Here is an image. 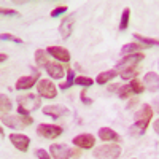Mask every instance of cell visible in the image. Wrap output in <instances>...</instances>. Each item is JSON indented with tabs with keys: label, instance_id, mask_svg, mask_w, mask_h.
<instances>
[{
	"label": "cell",
	"instance_id": "1",
	"mask_svg": "<svg viewBox=\"0 0 159 159\" xmlns=\"http://www.w3.org/2000/svg\"><path fill=\"white\" fill-rule=\"evenodd\" d=\"M42 107V99L35 94H24L18 96V113L29 116L30 111H35L37 108Z\"/></svg>",
	"mask_w": 159,
	"mask_h": 159
},
{
	"label": "cell",
	"instance_id": "2",
	"mask_svg": "<svg viewBox=\"0 0 159 159\" xmlns=\"http://www.w3.org/2000/svg\"><path fill=\"white\" fill-rule=\"evenodd\" d=\"M119 156H121V147L118 143L102 145L92 150V157L96 159H118Z\"/></svg>",
	"mask_w": 159,
	"mask_h": 159
},
{
	"label": "cell",
	"instance_id": "3",
	"mask_svg": "<svg viewBox=\"0 0 159 159\" xmlns=\"http://www.w3.org/2000/svg\"><path fill=\"white\" fill-rule=\"evenodd\" d=\"M2 123L3 126L7 127H11V129H25L27 126H30L34 123V119L30 116H24V115H8V116H2Z\"/></svg>",
	"mask_w": 159,
	"mask_h": 159
},
{
	"label": "cell",
	"instance_id": "4",
	"mask_svg": "<svg viewBox=\"0 0 159 159\" xmlns=\"http://www.w3.org/2000/svg\"><path fill=\"white\" fill-rule=\"evenodd\" d=\"M37 91H38V96H42L45 99H54L57 96V88L56 84L51 81V80H40L37 83Z\"/></svg>",
	"mask_w": 159,
	"mask_h": 159
},
{
	"label": "cell",
	"instance_id": "5",
	"mask_svg": "<svg viewBox=\"0 0 159 159\" xmlns=\"http://www.w3.org/2000/svg\"><path fill=\"white\" fill-rule=\"evenodd\" d=\"M62 132H64V129L56 124H40L37 127V134L45 139H57Z\"/></svg>",
	"mask_w": 159,
	"mask_h": 159
},
{
	"label": "cell",
	"instance_id": "6",
	"mask_svg": "<svg viewBox=\"0 0 159 159\" xmlns=\"http://www.w3.org/2000/svg\"><path fill=\"white\" fill-rule=\"evenodd\" d=\"M40 81V70L34 69V72L27 76H21L16 81V89L18 91H24V89H30L34 84H37Z\"/></svg>",
	"mask_w": 159,
	"mask_h": 159
},
{
	"label": "cell",
	"instance_id": "7",
	"mask_svg": "<svg viewBox=\"0 0 159 159\" xmlns=\"http://www.w3.org/2000/svg\"><path fill=\"white\" fill-rule=\"evenodd\" d=\"M49 153H51L52 159H69L73 154V151L65 143H54V145H51Z\"/></svg>",
	"mask_w": 159,
	"mask_h": 159
},
{
	"label": "cell",
	"instance_id": "8",
	"mask_svg": "<svg viewBox=\"0 0 159 159\" xmlns=\"http://www.w3.org/2000/svg\"><path fill=\"white\" fill-rule=\"evenodd\" d=\"M73 145L83 150H91L96 147V137L92 134H80L73 137Z\"/></svg>",
	"mask_w": 159,
	"mask_h": 159
},
{
	"label": "cell",
	"instance_id": "9",
	"mask_svg": "<svg viewBox=\"0 0 159 159\" xmlns=\"http://www.w3.org/2000/svg\"><path fill=\"white\" fill-rule=\"evenodd\" d=\"M143 52H134V54H127L124 57H121V61L118 62V67L124 70V69H130V67H137V64L143 59Z\"/></svg>",
	"mask_w": 159,
	"mask_h": 159
},
{
	"label": "cell",
	"instance_id": "10",
	"mask_svg": "<svg viewBox=\"0 0 159 159\" xmlns=\"http://www.w3.org/2000/svg\"><path fill=\"white\" fill-rule=\"evenodd\" d=\"M143 86L150 92H159V75L154 72H148L143 76Z\"/></svg>",
	"mask_w": 159,
	"mask_h": 159
},
{
	"label": "cell",
	"instance_id": "11",
	"mask_svg": "<svg viewBox=\"0 0 159 159\" xmlns=\"http://www.w3.org/2000/svg\"><path fill=\"white\" fill-rule=\"evenodd\" d=\"M43 115L57 119V118H62V116H67L69 108H65L64 105H46V107L43 108Z\"/></svg>",
	"mask_w": 159,
	"mask_h": 159
},
{
	"label": "cell",
	"instance_id": "12",
	"mask_svg": "<svg viewBox=\"0 0 159 159\" xmlns=\"http://www.w3.org/2000/svg\"><path fill=\"white\" fill-rule=\"evenodd\" d=\"M10 142L13 143V147H16L19 151H27L29 145H30V139L24 134H11Z\"/></svg>",
	"mask_w": 159,
	"mask_h": 159
},
{
	"label": "cell",
	"instance_id": "13",
	"mask_svg": "<svg viewBox=\"0 0 159 159\" xmlns=\"http://www.w3.org/2000/svg\"><path fill=\"white\" fill-rule=\"evenodd\" d=\"M73 24H75V15H70V16H65L59 25V32H61V37L64 40H67L70 35H72V30H73Z\"/></svg>",
	"mask_w": 159,
	"mask_h": 159
},
{
	"label": "cell",
	"instance_id": "14",
	"mask_svg": "<svg viewBox=\"0 0 159 159\" xmlns=\"http://www.w3.org/2000/svg\"><path fill=\"white\" fill-rule=\"evenodd\" d=\"M46 51H48V54H51L56 61H61V62H69L70 61V51L62 48V46H49Z\"/></svg>",
	"mask_w": 159,
	"mask_h": 159
},
{
	"label": "cell",
	"instance_id": "15",
	"mask_svg": "<svg viewBox=\"0 0 159 159\" xmlns=\"http://www.w3.org/2000/svg\"><path fill=\"white\" fill-rule=\"evenodd\" d=\"M45 69H46L48 75H49L51 78H54V80H61V78H64V75H65L64 65H61L57 61H56V62H49Z\"/></svg>",
	"mask_w": 159,
	"mask_h": 159
},
{
	"label": "cell",
	"instance_id": "16",
	"mask_svg": "<svg viewBox=\"0 0 159 159\" xmlns=\"http://www.w3.org/2000/svg\"><path fill=\"white\" fill-rule=\"evenodd\" d=\"M99 139L103 140V142H110V140L118 142L121 137H119V134H118L116 130H113L110 127H100L99 129Z\"/></svg>",
	"mask_w": 159,
	"mask_h": 159
},
{
	"label": "cell",
	"instance_id": "17",
	"mask_svg": "<svg viewBox=\"0 0 159 159\" xmlns=\"http://www.w3.org/2000/svg\"><path fill=\"white\" fill-rule=\"evenodd\" d=\"M153 118V108L150 105H143V107L135 113V121H151Z\"/></svg>",
	"mask_w": 159,
	"mask_h": 159
},
{
	"label": "cell",
	"instance_id": "18",
	"mask_svg": "<svg viewBox=\"0 0 159 159\" xmlns=\"http://www.w3.org/2000/svg\"><path fill=\"white\" fill-rule=\"evenodd\" d=\"M116 75H118V70H116V69H113V70H107V72H102V73L97 75L96 83H97V84H107V83L111 81V80H113Z\"/></svg>",
	"mask_w": 159,
	"mask_h": 159
},
{
	"label": "cell",
	"instance_id": "19",
	"mask_svg": "<svg viewBox=\"0 0 159 159\" xmlns=\"http://www.w3.org/2000/svg\"><path fill=\"white\" fill-rule=\"evenodd\" d=\"M148 124H150L148 121H135L134 124L129 127L130 135H143L145 130L148 129Z\"/></svg>",
	"mask_w": 159,
	"mask_h": 159
},
{
	"label": "cell",
	"instance_id": "20",
	"mask_svg": "<svg viewBox=\"0 0 159 159\" xmlns=\"http://www.w3.org/2000/svg\"><path fill=\"white\" fill-rule=\"evenodd\" d=\"M143 48H148V46H145V45H142V43H126L124 46H123V49H121V52L124 56H127V54H134V52H140Z\"/></svg>",
	"mask_w": 159,
	"mask_h": 159
},
{
	"label": "cell",
	"instance_id": "21",
	"mask_svg": "<svg viewBox=\"0 0 159 159\" xmlns=\"http://www.w3.org/2000/svg\"><path fill=\"white\" fill-rule=\"evenodd\" d=\"M35 62H37L38 67H46V65L49 64V61H48V51L37 49L35 51Z\"/></svg>",
	"mask_w": 159,
	"mask_h": 159
},
{
	"label": "cell",
	"instance_id": "22",
	"mask_svg": "<svg viewBox=\"0 0 159 159\" xmlns=\"http://www.w3.org/2000/svg\"><path fill=\"white\" fill-rule=\"evenodd\" d=\"M134 38L139 40V43L145 45V46H156L159 45V40L157 38H151V37H145V35H140V34H134Z\"/></svg>",
	"mask_w": 159,
	"mask_h": 159
},
{
	"label": "cell",
	"instance_id": "23",
	"mask_svg": "<svg viewBox=\"0 0 159 159\" xmlns=\"http://www.w3.org/2000/svg\"><path fill=\"white\" fill-rule=\"evenodd\" d=\"M0 110H2V115L5 116V113H8L11 108H13V105H11V100L8 99L7 94H0Z\"/></svg>",
	"mask_w": 159,
	"mask_h": 159
},
{
	"label": "cell",
	"instance_id": "24",
	"mask_svg": "<svg viewBox=\"0 0 159 159\" xmlns=\"http://www.w3.org/2000/svg\"><path fill=\"white\" fill-rule=\"evenodd\" d=\"M129 86H130V89H132V92H134V94H142V92L145 91V86H143V83H142V81H139L137 78L130 80Z\"/></svg>",
	"mask_w": 159,
	"mask_h": 159
},
{
	"label": "cell",
	"instance_id": "25",
	"mask_svg": "<svg viewBox=\"0 0 159 159\" xmlns=\"http://www.w3.org/2000/svg\"><path fill=\"white\" fill-rule=\"evenodd\" d=\"M137 75H139V69L137 67H130V69L121 70V78L123 80H134Z\"/></svg>",
	"mask_w": 159,
	"mask_h": 159
},
{
	"label": "cell",
	"instance_id": "26",
	"mask_svg": "<svg viewBox=\"0 0 159 159\" xmlns=\"http://www.w3.org/2000/svg\"><path fill=\"white\" fill-rule=\"evenodd\" d=\"M129 18H130V10L129 8H124L123 10V16H121V22H119V29H121V30H126L127 29Z\"/></svg>",
	"mask_w": 159,
	"mask_h": 159
},
{
	"label": "cell",
	"instance_id": "27",
	"mask_svg": "<svg viewBox=\"0 0 159 159\" xmlns=\"http://www.w3.org/2000/svg\"><path fill=\"white\" fill-rule=\"evenodd\" d=\"M92 83H96L92 78H89V76H76L75 78V84H78V86H81V88H88V86H91Z\"/></svg>",
	"mask_w": 159,
	"mask_h": 159
},
{
	"label": "cell",
	"instance_id": "28",
	"mask_svg": "<svg viewBox=\"0 0 159 159\" xmlns=\"http://www.w3.org/2000/svg\"><path fill=\"white\" fill-rule=\"evenodd\" d=\"M132 94H134V92H132L129 84H123V86H119V89H118V97H121V99H127Z\"/></svg>",
	"mask_w": 159,
	"mask_h": 159
},
{
	"label": "cell",
	"instance_id": "29",
	"mask_svg": "<svg viewBox=\"0 0 159 159\" xmlns=\"http://www.w3.org/2000/svg\"><path fill=\"white\" fill-rule=\"evenodd\" d=\"M73 72L75 70H72L70 67L67 69V83L61 84V89H67V88H70V86L75 84V75H73Z\"/></svg>",
	"mask_w": 159,
	"mask_h": 159
},
{
	"label": "cell",
	"instance_id": "30",
	"mask_svg": "<svg viewBox=\"0 0 159 159\" xmlns=\"http://www.w3.org/2000/svg\"><path fill=\"white\" fill-rule=\"evenodd\" d=\"M67 10H69L67 5H59V7H56L54 10L51 11V18H57V16L64 15V13H67Z\"/></svg>",
	"mask_w": 159,
	"mask_h": 159
},
{
	"label": "cell",
	"instance_id": "31",
	"mask_svg": "<svg viewBox=\"0 0 159 159\" xmlns=\"http://www.w3.org/2000/svg\"><path fill=\"white\" fill-rule=\"evenodd\" d=\"M2 40H7V42H15L18 45L22 43V40L19 37H15V35H11V34H2Z\"/></svg>",
	"mask_w": 159,
	"mask_h": 159
},
{
	"label": "cell",
	"instance_id": "32",
	"mask_svg": "<svg viewBox=\"0 0 159 159\" xmlns=\"http://www.w3.org/2000/svg\"><path fill=\"white\" fill-rule=\"evenodd\" d=\"M35 156H37L38 159H52V157L49 156V153L45 151V150H37V151H35Z\"/></svg>",
	"mask_w": 159,
	"mask_h": 159
},
{
	"label": "cell",
	"instance_id": "33",
	"mask_svg": "<svg viewBox=\"0 0 159 159\" xmlns=\"http://www.w3.org/2000/svg\"><path fill=\"white\" fill-rule=\"evenodd\" d=\"M2 15L3 16H19V11L11 10V8H2Z\"/></svg>",
	"mask_w": 159,
	"mask_h": 159
},
{
	"label": "cell",
	"instance_id": "34",
	"mask_svg": "<svg viewBox=\"0 0 159 159\" xmlns=\"http://www.w3.org/2000/svg\"><path fill=\"white\" fill-rule=\"evenodd\" d=\"M80 99H81V102L86 103V105H91V103H92V99H89V97L86 96V92H84V91H81V94H80Z\"/></svg>",
	"mask_w": 159,
	"mask_h": 159
},
{
	"label": "cell",
	"instance_id": "35",
	"mask_svg": "<svg viewBox=\"0 0 159 159\" xmlns=\"http://www.w3.org/2000/svg\"><path fill=\"white\" fill-rule=\"evenodd\" d=\"M153 129H154V132L156 134H159V118L154 121V124H153Z\"/></svg>",
	"mask_w": 159,
	"mask_h": 159
},
{
	"label": "cell",
	"instance_id": "36",
	"mask_svg": "<svg viewBox=\"0 0 159 159\" xmlns=\"http://www.w3.org/2000/svg\"><path fill=\"white\" fill-rule=\"evenodd\" d=\"M153 105H154V108H156V111L159 113V97H156V99L153 100Z\"/></svg>",
	"mask_w": 159,
	"mask_h": 159
},
{
	"label": "cell",
	"instance_id": "37",
	"mask_svg": "<svg viewBox=\"0 0 159 159\" xmlns=\"http://www.w3.org/2000/svg\"><path fill=\"white\" fill-rule=\"evenodd\" d=\"M118 89H119V84H110V86H108V91H110V92L118 91Z\"/></svg>",
	"mask_w": 159,
	"mask_h": 159
},
{
	"label": "cell",
	"instance_id": "38",
	"mask_svg": "<svg viewBox=\"0 0 159 159\" xmlns=\"http://www.w3.org/2000/svg\"><path fill=\"white\" fill-rule=\"evenodd\" d=\"M137 103V99H132L129 103H127V108H132V107H134V105Z\"/></svg>",
	"mask_w": 159,
	"mask_h": 159
},
{
	"label": "cell",
	"instance_id": "39",
	"mask_svg": "<svg viewBox=\"0 0 159 159\" xmlns=\"http://www.w3.org/2000/svg\"><path fill=\"white\" fill-rule=\"evenodd\" d=\"M7 59H8V56L5 54V52H2V54H0V62H5Z\"/></svg>",
	"mask_w": 159,
	"mask_h": 159
}]
</instances>
